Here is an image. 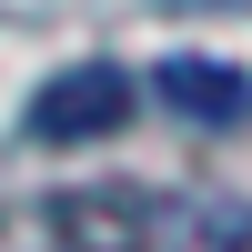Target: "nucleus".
Listing matches in <instances>:
<instances>
[{
  "mask_svg": "<svg viewBox=\"0 0 252 252\" xmlns=\"http://www.w3.org/2000/svg\"><path fill=\"white\" fill-rule=\"evenodd\" d=\"M131 71L121 61H71V71H51L31 91V111H20V131L40 141V152H81V141H111L121 121H131Z\"/></svg>",
  "mask_w": 252,
  "mask_h": 252,
  "instance_id": "obj_1",
  "label": "nucleus"
},
{
  "mask_svg": "<svg viewBox=\"0 0 252 252\" xmlns=\"http://www.w3.org/2000/svg\"><path fill=\"white\" fill-rule=\"evenodd\" d=\"M40 242L51 252H152V192H131V182L61 192L40 202Z\"/></svg>",
  "mask_w": 252,
  "mask_h": 252,
  "instance_id": "obj_2",
  "label": "nucleus"
},
{
  "mask_svg": "<svg viewBox=\"0 0 252 252\" xmlns=\"http://www.w3.org/2000/svg\"><path fill=\"white\" fill-rule=\"evenodd\" d=\"M152 91L172 101L182 121H202V131H242V121H252V81L232 71V61H202V51L161 61V71H152Z\"/></svg>",
  "mask_w": 252,
  "mask_h": 252,
  "instance_id": "obj_3",
  "label": "nucleus"
},
{
  "mask_svg": "<svg viewBox=\"0 0 252 252\" xmlns=\"http://www.w3.org/2000/svg\"><path fill=\"white\" fill-rule=\"evenodd\" d=\"M152 252H252V202H232V192L152 202Z\"/></svg>",
  "mask_w": 252,
  "mask_h": 252,
  "instance_id": "obj_4",
  "label": "nucleus"
}]
</instances>
